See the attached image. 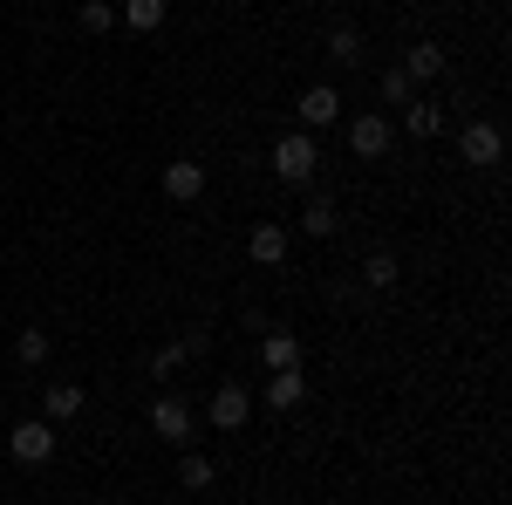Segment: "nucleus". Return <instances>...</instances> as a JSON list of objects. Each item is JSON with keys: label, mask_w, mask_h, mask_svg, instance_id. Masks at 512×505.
I'll return each instance as SVG.
<instances>
[{"label": "nucleus", "mask_w": 512, "mask_h": 505, "mask_svg": "<svg viewBox=\"0 0 512 505\" xmlns=\"http://www.w3.org/2000/svg\"><path fill=\"white\" fill-rule=\"evenodd\" d=\"M315 164H321L315 130H287V137H274V178H280V185H308Z\"/></svg>", "instance_id": "f257e3e1"}, {"label": "nucleus", "mask_w": 512, "mask_h": 505, "mask_svg": "<svg viewBox=\"0 0 512 505\" xmlns=\"http://www.w3.org/2000/svg\"><path fill=\"white\" fill-rule=\"evenodd\" d=\"M7 451H14V465L41 471L55 458V424H48V417H21V424L7 430Z\"/></svg>", "instance_id": "f03ea898"}, {"label": "nucleus", "mask_w": 512, "mask_h": 505, "mask_svg": "<svg viewBox=\"0 0 512 505\" xmlns=\"http://www.w3.org/2000/svg\"><path fill=\"white\" fill-rule=\"evenodd\" d=\"M144 417H151V430H158V437H171V444H192V430H198V410L178 396V389L151 396V410H144Z\"/></svg>", "instance_id": "7ed1b4c3"}, {"label": "nucleus", "mask_w": 512, "mask_h": 505, "mask_svg": "<svg viewBox=\"0 0 512 505\" xmlns=\"http://www.w3.org/2000/svg\"><path fill=\"white\" fill-rule=\"evenodd\" d=\"M246 417H253V389L246 383H219L212 389V403H205V424L212 430H246Z\"/></svg>", "instance_id": "20e7f679"}, {"label": "nucleus", "mask_w": 512, "mask_h": 505, "mask_svg": "<svg viewBox=\"0 0 512 505\" xmlns=\"http://www.w3.org/2000/svg\"><path fill=\"white\" fill-rule=\"evenodd\" d=\"M349 151L362 157V164L390 157V117H383V110H362V117L349 123Z\"/></svg>", "instance_id": "39448f33"}, {"label": "nucleus", "mask_w": 512, "mask_h": 505, "mask_svg": "<svg viewBox=\"0 0 512 505\" xmlns=\"http://www.w3.org/2000/svg\"><path fill=\"white\" fill-rule=\"evenodd\" d=\"M164 198H171V205L205 198V164H198V157H171V164H164Z\"/></svg>", "instance_id": "423d86ee"}, {"label": "nucleus", "mask_w": 512, "mask_h": 505, "mask_svg": "<svg viewBox=\"0 0 512 505\" xmlns=\"http://www.w3.org/2000/svg\"><path fill=\"white\" fill-rule=\"evenodd\" d=\"M458 157H465V164H499V157H506V130H499V123H465Z\"/></svg>", "instance_id": "0eeeda50"}, {"label": "nucleus", "mask_w": 512, "mask_h": 505, "mask_svg": "<svg viewBox=\"0 0 512 505\" xmlns=\"http://www.w3.org/2000/svg\"><path fill=\"white\" fill-rule=\"evenodd\" d=\"M294 110H301V130H328V123H342V96H335V89H301V103H294Z\"/></svg>", "instance_id": "6e6552de"}, {"label": "nucleus", "mask_w": 512, "mask_h": 505, "mask_svg": "<svg viewBox=\"0 0 512 505\" xmlns=\"http://www.w3.org/2000/svg\"><path fill=\"white\" fill-rule=\"evenodd\" d=\"M260 369H301V335L267 328V335H260Z\"/></svg>", "instance_id": "1a4fd4ad"}, {"label": "nucleus", "mask_w": 512, "mask_h": 505, "mask_svg": "<svg viewBox=\"0 0 512 505\" xmlns=\"http://www.w3.org/2000/svg\"><path fill=\"white\" fill-rule=\"evenodd\" d=\"M396 69H403L410 82H437L444 76V48H437V41H410V55H403Z\"/></svg>", "instance_id": "9d476101"}, {"label": "nucleus", "mask_w": 512, "mask_h": 505, "mask_svg": "<svg viewBox=\"0 0 512 505\" xmlns=\"http://www.w3.org/2000/svg\"><path fill=\"white\" fill-rule=\"evenodd\" d=\"M246 253H253V267H280V260H287V233H280L274 219H260L253 239H246Z\"/></svg>", "instance_id": "9b49d317"}, {"label": "nucleus", "mask_w": 512, "mask_h": 505, "mask_svg": "<svg viewBox=\"0 0 512 505\" xmlns=\"http://www.w3.org/2000/svg\"><path fill=\"white\" fill-rule=\"evenodd\" d=\"M308 403V376L301 369H274V383H267V410H301Z\"/></svg>", "instance_id": "f8f14e48"}, {"label": "nucleus", "mask_w": 512, "mask_h": 505, "mask_svg": "<svg viewBox=\"0 0 512 505\" xmlns=\"http://www.w3.org/2000/svg\"><path fill=\"white\" fill-rule=\"evenodd\" d=\"M164 14H171V0H123V28H130V35H158L164 28Z\"/></svg>", "instance_id": "ddd939ff"}, {"label": "nucleus", "mask_w": 512, "mask_h": 505, "mask_svg": "<svg viewBox=\"0 0 512 505\" xmlns=\"http://www.w3.org/2000/svg\"><path fill=\"white\" fill-rule=\"evenodd\" d=\"M82 403H89L82 383H55L48 396H41V417H48V424H62V417H82Z\"/></svg>", "instance_id": "4468645a"}, {"label": "nucleus", "mask_w": 512, "mask_h": 505, "mask_svg": "<svg viewBox=\"0 0 512 505\" xmlns=\"http://www.w3.org/2000/svg\"><path fill=\"white\" fill-rule=\"evenodd\" d=\"M403 130H410V137H437V130H444V110L424 103V96H410V103H403Z\"/></svg>", "instance_id": "2eb2a0df"}, {"label": "nucleus", "mask_w": 512, "mask_h": 505, "mask_svg": "<svg viewBox=\"0 0 512 505\" xmlns=\"http://www.w3.org/2000/svg\"><path fill=\"white\" fill-rule=\"evenodd\" d=\"M212 478H219V465H212L205 451H185V458H178V485H185V492H205Z\"/></svg>", "instance_id": "dca6fc26"}, {"label": "nucleus", "mask_w": 512, "mask_h": 505, "mask_svg": "<svg viewBox=\"0 0 512 505\" xmlns=\"http://www.w3.org/2000/svg\"><path fill=\"white\" fill-rule=\"evenodd\" d=\"M301 226H308V239H335V226H342V212H335L328 198H308V212H301Z\"/></svg>", "instance_id": "f3484780"}, {"label": "nucleus", "mask_w": 512, "mask_h": 505, "mask_svg": "<svg viewBox=\"0 0 512 505\" xmlns=\"http://www.w3.org/2000/svg\"><path fill=\"white\" fill-rule=\"evenodd\" d=\"M328 55H335L342 69H355V62H362V35H355L349 21H335V28H328Z\"/></svg>", "instance_id": "a211bd4d"}, {"label": "nucleus", "mask_w": 512, "mask_h": 505, "mask_svg": "<svg viewBox=\"0 0 512 505\" xmlns=\"http://www.w3.org/2000/svg\"><path fill=\"white\" fill-rule=\"evenodd\" d=\"M396 253H383V246H376V253H369V260H362V280H369V287H376V294H383V287H396Z\"/></svg>", "instance_id": "6ab92c4d"}, {"label": "nucleus", "mask_w": 512, "mask_h": 505, "mask_svg": "<svg viewBox=\"0 0 512 505\" xmlns=\"http://www.w3.org/2000/svg\"><path fill=\"white\" fill-rule=\"evenodd\" d=\"M185 362H192V355H185V342H164V349L151 355V362H144V369H151V376H158V383H171V376H178V369H185Z\"/></svg>", "instance_id": "aec40b11"}, {"label": "nucleus", "mask_w": 512, "mask_h": 505, "mask_svg": "<svg viewBox=\"0 0 512 505\" xmlns=\"http://www.w3.org/2000/svg\"><path fill=\"white\" fill-rule=\"evenodd\" d=\"M82 28H89V35H110V28H117V7H110V0H82Z\"/></svg>", "instance_id": "412c9836"}, {"label": "nucleus", "mask_w": 512, "mask_h": 505, "mask_svg": "<svg viewBox=\"0 0 512 505\" xmlns=\"http://www.w3.org/2000/svg\"><path fill=\"white\" fill-rule=\"evenodd\" d=\"M376 89H383V103H410V96H417V82L403 76V69H390V76L376 82Z\"/></svg>", "instance_id": "4be33fe9"}, {"label": "nucleus", "mask_w": 512, "mask_h": 505, "mask_svg": "<svg viewBox=\"0 0 512 505\" xmlns=\"http://www.w3.org/2000/svg\"><path fill=\"white\" fill-rule=\"evenodd\" d=\"M14 355H21V362H48V335H41V328H21Z\"/></svg>", "instance_id": "5701e85b"}]
</instances>
